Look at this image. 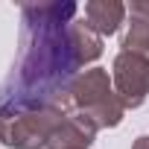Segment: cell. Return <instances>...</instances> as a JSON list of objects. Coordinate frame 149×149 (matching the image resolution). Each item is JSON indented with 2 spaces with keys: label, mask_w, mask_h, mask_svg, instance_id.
<instances>
[{
  "label": "cell",
  "mask_w": 149,
  "mask_h": 149,
  "mask_svg": "<svg viewBox=\"0 0 149 149\" xmlns=\"http://www.w3.org/2000/svg\"><path fill=\"white\" fill-rule=\"evenodd\" d=\"M21 53L0 82V117H18L47 105H67L79 67L102 56V38L79 18L70 0L21 6Z\"/></svg>",
  "instance_id": "1"
},
{
  "label": "cell",
  "mask_w": 149,
  "mask_h": 149,
  "mask_svg": "<svg viewBox=\"0 0 149 149\" xmlns=\"http://www.w3.org/2000/svg\"><path fill=\"white\" fill-rule=\"evenodd\" d=\"M67 105L85 114L97 129H114L126 117V105L120 102L105 67H91L79 73L67 91Z\"/></svg>",
  "instance_id": "2"
},
{
  "label": "cell",
  "mask_w": 149,
  "mask_h": 149,
  "mask_svg": "<svg viewBox=\"0 0 149 149\" xmlns=\"http://www.w3.org/2000/svg\"><path fill=\"white\" fill-rule=\"evenodd\" d=\"M64 105H47L18 117H0V143L9 149H44L50 134L67 120Z\"/></svg>",
  "instance_id": "3"
},
{
  "label": "cell",
  "mask_w": 149,
  "mask_h": 149,
  "mask_svg": "<svg viewBox=\"0 0 149 149\" xmlns=\"http://www.w3.org/2000/svg\"><path fill=\"white\" fill-rule=\"evenodd\" d=\"M111 82H114V91H117L120 102L126 105V111L140 108L149 97V58L120 50L114 58Z\"/></svg>",
  "instance_id": "4"
},
{
  "label": "cell",
  "mask_w": 149,
  "mask_h": 149,
  "mask_svg": "<svg viewBox=\"0 0 149 149\" xmlns=\"http://www.w3.org/2000/svg\"><path fill=\"white\" fill-rule=\"evenodd\" d=\"M97 132H100V129H97L85 114L73 111V114H67V120L50 134L47 149H91Z\"/></svg>",
  "instance_id": "5"
},
{
  "label": "cell",
  "mask_w": 149,
  "mask_h": 149,
  "mask_svg": "<svg viewBox=\"0 0 149 149\" xmlns=\"http://www.w3.org/2000/svg\"><path fill=\"white\" fill-rule=\"evenodd\" d=\"M85 21L100 38L114 35L120 29V24L126 21V6L120 0H88L85 3Z\"/></svg>",
  "instance_id": "6"
},
{
  "label": "cell",
  "mask_w": 149,
  "mask_h": 149,
  "mask_svg": "<svg viewBox=\"0 0 149 149\" xmlns=\"http://www.w3.org/2000/svg\"><path fill=\"white\" fill-rule=\"evenodd\" d=\"M123 50H126V53H137V56L149 58V21H146V18L132 15L129 32L123 35Z\"/></svg>",
  "instance_id": "7"
},
{
  "label": "cell",
  "mask_w": 149,
  "mask_h": 149,
  "mask_svg": "<svg viewBox=\"0 0 149 149\" xmlns=\"http://www.w3.org/2000/svg\"><path fill=\"white\" fill-rule=\"evenodd\" d=\"M132 15L149 21V0H134V3H132Z\"/></svg>",
  "instance_id": "8"
},
{
  "label": "cell",
  "mask_w": 149,
  "mask_h": 149,
  "mask_svg": "<svg viewBox=\"0 0 149 149\" xmlns=\"http://www.w3.org/2000/svg\"><path fill=\"white\" fill-rule=\"evenodd\" d=\"M132 149H149V134H140V137L132 143Z\"/></svg>",
  "instance_id": "9"
}]
</instances>
